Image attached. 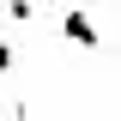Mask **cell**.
Here are the masks:
<instances>
[{"label":"cell","mask_w":121,"mask_h":121,"mask_svg":"<svg viewBox=\"0 0 121 121\" xmlns=\"http://www.w3.org/2000/svg\"><path fill=\"white\" fill-rule=\"evenodd\" d=\"M60 36L67 43H79V48H97L103 36H97V24H91V12H79V6H67L60 12Z\"/></svg>","instance_id":"cell-1"}]
</instances>
